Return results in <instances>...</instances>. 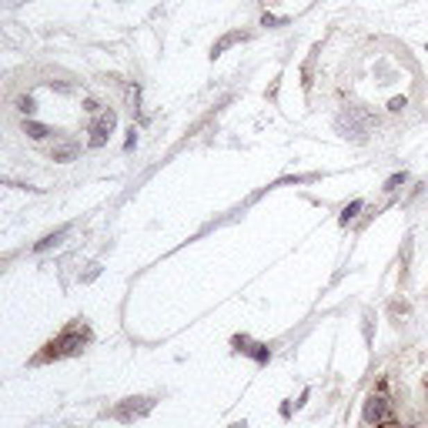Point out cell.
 Instances as JSON below:
<instances>
[{
    "instance_id": "obj_1",
    "label": "cell",
    "mask_w": 428,
    "mask_h": 428,
    "mask_svg": "<svg viewBox=\"0 0 428 428\" xmlns=\"http://www.w3.org/2000/svg\"><path fill=\"white\" fill-rule=\"evenodd\" d=\"M365 422L375 428L391 422V402L385 395H368V398H365Z\"/></svg>"
},
{
    "instance_id": "obj_2",
    "label": "cell",
    "mask_w": 428,
    "mask_h": 428,
    "mask_svg": "<svg viewBox=\"0 0 428 428\" xmlns=\"http://www.w3.org/2000/svg\"><path fill=\"white\" fill-rule=\"evenodd\" d=\"M111 128H114V114H101L91 124V148H104L108 137H111Z\"/></svg>"
},
{
    "instance_id": "obj_3",
    "label": "cell",
    "mask_w": 428,
    "mask_h": 428,
    "mask_svg": "<svg viewBox=\"0 0 428 428\" xmlns=\"http://www.w3.org/2000/svg\"><path fill=\"white\" fill-rule=\"evenodd\" d=\"M47 348H51V352H47V354H67V352H74V348H80V338H77L74 332H67V335H64V338H57V341H51Z\"/></svg>"
},
{
    "instance_id": "obj_4",
    "label": "cell",
    "mask_w": 428,
    "mask_h": 428,
    "mask_svg": "<svg viewBox=\"0 0 428 428\" xmlns=\"http://www.w3.org/2000/svg\"><path fill=\"white\" fill-rule=\"evenodd\" d=\"M77 154H80V144H77V141H60V144H54V151H51L54 161H74Z\"/></svg>"
},
{
    "instance_id": "obj_5",
    "label": "cell",
    "mask_w": 428,
    "mask_h": 428,
    "mask_svg": "<svg viewBox=\"0 0 428 428\" xmlns=\"http://www.w3.org/2000/svg\"><path fill=\"white\" fill-rule=\"evenodd\" d=\"M27 134H31V137H47V134H51V128H44V124H27Z\"/></svg>"
},
{
    "instance_id": "obj_6",
    "label": "cell",
    "mask_w": 428,
    "mask_h": 428,
    "mask_svg": "<svg viewBox=\"0 0 428 428\" xmlns=\"http://www.w3.org/2000/svg\"><path fill=\"white\" fill-rule=\"evenodd\" d=\"M64 234H67V231H57V234H51V238H44V241L37 244V251H44V248H51V244H57V241H60V238H64Z\"/></svg>"
},
{
    "instance_id": "obj_7",
    "label": "cell",
    "mask_w": 428,
    "mask_h": 428,
    "mask_svg": "<svg viewBox=\"0 0 428 428\" xmlns=\"http://www.w3.org/2000/svg\"><path fill=\"white\" fill-rule=\"evenodd\" d=\"M405 181H409L405 174H395V178H388V185H385V191H395V187H398V185H405Z\"/></svg>"
},
{
    "instance_id": "obj_8",
    "label": "cell",
    "mask_w": 428,
    "mask_h": 428,
    "mask_svg": "<svg viewBox=\"0 0 428 428\" xmlns=\"http://www.w3.org/2000/svg\"><path fill=\"white\" fill-rule=\"evenodd\" d=\"M358 207H361V205H358V201H354L352 207H345V214H341V221H352V218H354V211H358Z\"/></svg>"
},
{
    "instance_id": "obj_9",
    "label": "cell",
    "mask_w": 428,
    "mask_h": 428,
    "mask_svg": "<svg viewBox=\"0 0 428 428\" xmlns=\"http://www.w3.org/2000/svg\"><path fill=\"white\" fill-rule=\"evenodd\" d=\"M378 428H409V425H395V422H385V425H378Z\"/></svg>"
}]
</instances>
